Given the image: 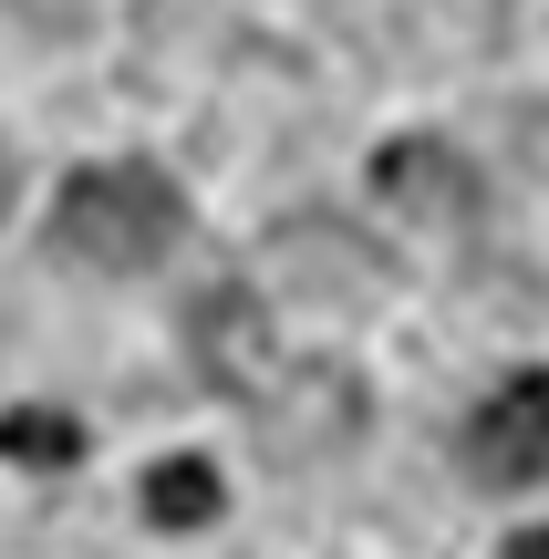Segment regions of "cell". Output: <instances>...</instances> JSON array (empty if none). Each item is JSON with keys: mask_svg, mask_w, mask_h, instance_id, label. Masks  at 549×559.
I'll return each mask as SVG.
<instances>
[{"mask_svg": "<svg viewBox=\"0 0 549 559\" xmlns=\"http://www.w3.org/2000/svg\"><path fill=\"white\" fill-rule=\"evenodd\" d=\"M177 228H187V207L156 166H83L52 198V249L83 270H156L177 249Z\"/></svg>", "mask_w": 549, "mask_h": 559, "instance_id": "cell-1", "label": "cell"}, {"mask_svg": "<svg viewBox=\"0 0 549 559\" xmlns=\"http://www.w3.org/2000/svg\"><path fill=\"white\" fill-rule=\"evenodd\" d=\"M467 477L477 487H529V477H549V383L539 373L498 383V394L467 415Z\"/></svg>", "mask_w": 549, "mask_h": 559, "instance_id": "cell-2", "label": "cell"}, {"mask_svg": "<svg viewBox=\"0 0 549 559\" xmlns=\"http://www.w3.org/2000/svg\"><path fill=\"white\" fill-rule=\"evenodd\" d=\"M145 519L156 528H207L218 519V466L207 456H166L156 477H145Z\"/></svg>", "mask_w": 549, "mask_h": 559, "instance_id": "cell-5", "label": "cell"}, {"mask_svg": "<svg viewBox=\"0 0 549 559\" xmlns=\"http://www.w3.org/2000/svg\"><path fill=\"white\" fill-rule=\"evenodd\" d=\"M0 456L11 466H73V415H0Z\"/></svg>", "mask_w": 549, "mask_h": 559, "instance_id": "cell-6", "label": "cell"}, {"mask_svg": "<svg viewBox=\"0 0 549 559\" xmlns=\"http://www.w3.org/2000/svg\"><path fill=\"white\" fill-rule=\"evenodd\" d=\"M509 559H549V528H529V539H518V549H509Z\"/></svg>", "mask_w": 549, "mask_h": 559, "instance_id": "cell-7", "label": "cell"}, {"mask_svg": "<svg viewBox=\"0 0 549 559\" xmlns=\"http://www.w3.org/2000/svg\"><path fill=\"white\" fill-rule=\"evenodd\" d=\"M373 187H394V198H405V207H415V218H456V207H467V198H477V187H467V177H456V166H446V156H435V145H394V156H384V166H373Z\"/></svg>", "mask_w": 549, "mask_h": 559, "instance_id": "cell-4", "label": "cell"}, {"mask_svg": "<svg viewBox=\"0 0 549 559\" xmlns=\"http://www.w3.org/2000/svg\"><path fill=\"white\" fill-rule=\"evenodd\" d=\"M0 207H11V156H0Z\"/></svg>", "mask_w": 549, "mask_h": 559, "instance_id": "cell-8", "label": "cell"}, {"mask_svg": "<svg viewBox=\"0 0 549 559\" xmlns=\"http://www.w3.org/2000/svg\"><path fill=\"white\" fill-rule=\"evenodd\" d=\"M187 342H198V362H207V383H260V362H270V332H260V300L249 290H207L198 311H187Z\"/></svg>", "mask_w": 549, "mask_h": 559, "instance_id": "cell-3", "label": "cell"}]
</instances>
